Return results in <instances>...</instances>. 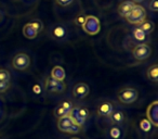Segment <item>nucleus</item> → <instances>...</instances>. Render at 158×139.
Here are the masks:
<instances>
[{"mask_svg":"<svg viewBox=\"0 0 158 139\" xmlns=\"http://www.w3.org/2000/svg\"><path fill=\"white\" fill-rule=\"evenodd\" d=\"M139 91L133 87H125L117 93V98L123 104H132L138 100Z\"/></svg>","mask_w":158,"mask_h":139,"instance_id":"obj_2","label":"nucleus"},{"mask_svg":"<svg viewBox=\"0 0 158 139\" xmlns=\"http://www.w3.org/2000/svg\"><path fill=\"white\" fill-rule=\"evenodd\" d=\"M51 35L54 39L60 40V41H64L68 36V31L66 28V26L62 24L54 25L51 29Z\"/></svg>","mask_w":158,"mask_h":139,"instance_id":"obj_9","label":"nucleus"},{"mask_svg":"<svg viewBox=\"0 0 158 139\" xmlns=\"http://www.w3.org/2000/svg\"><path fill=\"white\" fill-rule=\"evenodd\" d=\"M53 113H54V116H56L57 119L65 116V115H68V112L63 108V106H62L61 103H60L59 106L54 109V112H53Z\"/></svg>","mask_w":158,"mask_h":139,"instance_id":"obj_21","label":"nucleus"},{"mask_svg":"<svg viewBox=\"0 0 158 139\" xmlns=\"http://www.w3.org/2000/svg\"><path fill=\"white\" fill-rule=\"evenodd\" d=\"M132 2H142V1H144V0H131Z\"/></svg>","mask_w":158,"mask_h":139,"instance_id":"obj_31","label":"nucleus"},{"mask_svg":"<svg viewBox=\"0 0 158 139\" xmlns=\"http://www.w3.org/2000/svg\"><path fill=\"white\" fill-rule=\"evenodd\" d=\"M44 88H46V90L50 91V93H63V91H65L66 84L64 83V80L62 82V80H56L51 77H47Z\"/></svg>","mask_w":158,"mask_h":139,"instance_id":"obj_7","label":"nucleus"},{"mask_svg":"<svg viewBox=\"0 0 158 139\" xmlns=\"http://www.w3.org/2000/svg\"><path fill=\"white\" fill-rule=\"evenodd\" d=\"M89 93H90V88L85 83H78L75 85L73 89V95L77 99H85L89 95Z\"/></svg>","mask_w":158,"mask_h":139,"instance_id":"obj_10","label":"nucleus"},{"mask_svg":"<svg viewBox=\"0 0 158 139\" xmlns=\"http://www.w3.org/2000/svg\"><path fill=\"white\" fill-rule=\"evenodd\" d=\"M62 106H63V108L65 109L66 111L68 112V114H69V112H70V110L73 109V102L72 101H69V100H65V101H63L62 102Z\"/></svg>","mask_w":158,"mask_h":139,"instance_id":"obj_28","label":"nucleus"},{"mask_svg":"<svg viewBox=\"0 0 158 139\" xmlns=\"http://www.w3.org/2000/svg\"><path fill=\"white\" fill-rule=\"evenodd\" d=\"M108 136L110 139H121L123 136V128L119 127L118 125H113L108 130Z\"/></svg>","mask_w":158,"mask_h":139,"instance_id":"obj_17","label":"nucleus"},{"mask_svg":"<svg viewBox=\"0 0 158 139\" xmlns=\"http://www.w3.org/2000/svg\"><path fill=\"white\" fill-rule=\"evenodd\" d=\"M29 24L33 26V28L35 29L38 34L44 29V24H42V22L40 20H34V21H31V22H29Z\"/></svg>","mask_w":158,"mask_h":139,"instance_id":"obj_23","label":"nucleus"},{"mask_svg":"<svg viewBox=\"0 0 158 139\" xmlns=\"http://www.w3.org/2000/svg\"><path fill=\"white\" fill-rule=\"evenodd\" d=\"M72 139H79V138H76V137H75V138H72Z\"/></svg>","mask_w":158,"mask_h":139,"instance_id":"obj_34","label":"nucleus"},{"mask_svg":"<svg viewBox=\"0 0 158 139\" xmlns=\"http://www.w3.org/2000/svg\"><path fill=\"white\" fill-rule=\"evenodd\" d=\"M70 117L73 119V121L81 127L82 125H85V123L87 122L89 117V110L85 106H73V109L69 112Z\"/></svg>","mask_w":158,"mask_h":139,"instance_id":"obj_3","label":"nucleus"},{"mask_svg":"<svg viewBox=\"0 0 158 139\" xmlns=\"http://www.w3.org/2000/svg\"><path fill=\"white\" fill-rule=\"evenodd\" d=\"M134 5H135V3L132 2L131 0H126V1H123V2L118 6V9H117L119 15L123 16V18H126V16L128 15V13L132 10V8L134 7Z\"/></svg>","mask_w":158,"mask_h":139,"instance_id":"obj_13","label":"nucleus"},{"mask_svg":"<svg viewBox=\"0 0 158 139\" xmlns=\"http://www.w3.org/2000/svg\"><path fill=\"white\" fill-rule=\"evenodd\" d=\"M74 124H76V123L73 121L72 117H70L69 115H65V116L60 117L59 119V122H57V128L63 132H68L69 128L72 127Z\"/></svg>","mask_w":158,"mask_h":139,"instance_id":"obj_12","label":"nucleus"},{"mask_svg":"<svg viewBox=\"0 0 158 139\" xmlns=\"http://www.w3.org/2000/svg\"><path fill=\"white\" fill-rule=\"evenodd\" d=\"M132 54H133L134 59H136L138 61H144L151 57L152 48L147 44H139L133 48Z\"/></svg>","mask_w":158,"mask_h":139,"instance_id":"obj_6","label":"nucleus"},{"mask_svg":"<svg viewBox=\"0 0 158 139\" xmlns=\"http://www.w3.org/2000/svg\"><path fill=\"white\" fill-rule=\"evenodd\" d=\"M110 119L114 125H119L125 121V114L123 111L120 110H114L112 112V114L110 115Z\"/></svg>","mask_w":158,"mask_h":139,"instance_id":"obj_16","label":"nucleus"},{"mask_svg":"<svg viewBox=\"0 0 158 139\" xmlns=\"http://www.w3.org/2000/svg\"><path fill=\"white\" fill-rule=\"evenodd\" d=\"M152 126H153V125H152L151 122H149L147 119H141V122H140V128L143 130V132H151Z\"/></svg>","mask_w":158,"mask_h":139,"instance_id":"obj_22","label":"nucleus"},{"mask_svg":"<svg viewBox=\"0 0 158 139\" xmlns=\"http://www.w3.org/2000/svg\"><path fill=\"white\" fill-rule=\"evenodd\" d=\"M86 19H87L86 14H84V13L78 14V15L75 18V24L78 25V26H82L84 23H85V21H86Z\"/></svg>","mask_w":158,"mask_h":139,"instance_id":"obj_25","label":"nucleus"},{"mask_svg":"<svg viewBox=\"0 0 158 139\" xmlns=\"http://www.w3.org/2000/svg\"><path fill=\"white\" fill-rule=\"evenodd\" d=\"M55 1L61 7H68V6H70L74 2V0H55Z\"/></svg>","mask_w":158,"mask_h":139,"instance_id":"obj_29","label":"nucleus"},{"mask_svg":"<svg viewBox=\"0 0 158 139\" xmlns=\"http://www.w3.org/2000/svg\"><path fill=\"white\" fill-rule=\"evenodd\" d=\"M139 27H140V28L142 29L144 33L151 34L152 32L155 29V24H154L152 21H146V20H145L144 22H142L140 25H139Z\"/></svg>","mask_w":158,"mask_h":139,"instance_id":"obj_20","label":"nucleus"},{"mask_svg":"<svg viewBox=\"0 0 158 139\" xmlns=\"http://www.w3.org/2000/svg\"><path fill=\"white\" fill-rule=\"evenodd\" d=\"M132 36L136 41L141 42V44H145V41L148 40V34L144 33L140 27H135L132 31Z\"/></svg>","mask_w":158,"mask_h":139,"instance_id":"obj_15","label":"nucleus"},{"mask_svg":"<svg viewBox=\"0 0 158 139\" xmlns=\"http://www.w3.org/2000/svg\"><path fill=\"white\" fill-rule=\"evenodd\" d=\"M12 65L15 70L19 71H25L31 65V58L25 52H20L13 58L12 60Z\"/></svg>","mask_w":158,"mask_h":139,"instance_id":"obj_5","label":"nucleus"},{"mask_svg":"<svg viewBox=\"0 0 158 139\" xmlns=\"http://www.w3.org/2000/svg\"><path fill=\"white\" fill-rule=\"evenodd\" d=\"M146 117L155 127L158 126V101H154L147 106Z\"/></svg>","mask_w":158,"mask_h":139,"instance_id":"obj_8","label":"nucleus"},{"mask_svg":"<svg viewBox=\"0 0 158 139\" xmlns=\"http://www.w3.org/2000/svg\"><path fill=\"white\" fill-rule=\"evenodd\" d=\"M81 27L85 31V33H87L88 35L94 36L98 35L101 31V23H100V20L97 16L87 15L86 21H85L84 25Z\"/></svg>","mask_w":158,"mask_h":139,"instance_id":"obj_4","label":"nucleus"},{"mask_svg":"<svg viewBox=\"0 0 158 139\" xmlns=\"http://www.w3.org/2000/svg\"><path fill=\"white\" fill-rule=\"evenodd\" d=\"M2 19H3V13L0 11V21H2Z\"/></svg>","mask_w":158,"mask_h":139,"instance_id":"obj_32","label":"nucleus"},{"mask_svg":"<svg viewBox=\"0 0 158 139\" xmlns=\"http://www.w3.org/2000/svg\"><path fill=\"white\" fill-rule=\"evenodd\" d=\"M51 78L53 80H62L63 82L66 77V73H65V70H64L62 66H54L52 68V71H51Z\"/></svg>","mask_w":158,"mask_h":139,"instance_id":"obj_14","label":"nucleus"},{"mask_svg":"<svg viewBox=\"0 0 158 139\" xmlns=\"http://www.w3.org/2000/svg\"><path fill=\"white\" fill-rule=\"evenodd\" d=\"M24 1H27V2H29V1H33V0H24Z\"/></svg>","mask_w":158,"mask_h":139,"instance_id":"obj_33","label":"nucleus"},{"mask_svg":"<svg viewBox=\"0 0 158 139\" xmlns=\"http://www.w3.org/2000/svg\"><path fill=\"white\" fill-rule=\"evenodd\" d=\"M42 90H44V87L40 85V83H35L33 86V91L36 95H41Z\"/></svg>","mask_w":158,"mask_h":139,"instance_id":"obj_26","label":"nucleus"},{"mask_svg":"<svg viewBox=\"0 0 158 139\" xmlns=\"http://www.w3.org/2000/svg\"><path fill=\"white\" fill-rule=\"evenodd\" d=\"M23 35L26 38H28V39H34V38L37 37L38 33L33 28V26H31L29 23H27V24H25L24 27H23Z\"/></svg>","mask_w":158,"mask_h":139,"instance_id":"obj_19","label":"nucleus"},{"mask_svg":"<svg viewBox=\"0 0 158 139\" xmlns=\"http://www.w3.org/2000/svg\"><path fill=\"white\" fill-rule=\"evenodd\" d=\"M114 111V106L110 101H103L98 106L97 112L98 115L103 117H108Z\"/></svg>","mask_w":158,"mask_h":139,"instance_id":"obj_11","label":"nucleus"},{"mask_svg":"<svg viewBox=\"0 0 158 139\" xmlns=\"http://www.w3.org/2000/svg\"><path fill=\"white\" fill-rule=\"evenodd\" d=\"M11 75L6 68H0V82H9Z\"/></svg>","mask_w":158,"mask_h":139,"instance_id":"obj_24","label":"nucleus"},{"mask_svg":"<svg viewBox=\"0 0 158 139\" xmlns=\"http://www.w3.org/2000/svg\"><path fill=\"white\" fill-rule=\"evenodd\" d=\"M125 19L130 24L140 25L141 23L146 20V10L142 6L134 5V7L132 8V10L128 13V15Z\"/></svg>","mask_w":158,"mask_h":139,"instance_id":"obj_1","label":"nucleus"},{"mask_svg":"<svg viewBox=\"0 0 158 139\" xmlns=\"http://www.w3.org/2000/svg\"><path fill=\"white\" fill-rule=\"evenodd\" d=\"M147 78H148L149 80H152V82L154 83H157L158 82V65L157 64H153V65H151L148 68H147Z\"/></svg>","mask_w":158,"mask_h":139,"instance_id":"obj_18","label":"nucleus"},{"mask_svg":"<svg viewBox=\"0 0 158 139\" xmlns=\"http://www.w3.org/2000/svg\"><path fill=\"white\" fill-rule=\"evenodd\" d=\"M10 85L11 83L9 82H0V93H3L10 88Z\"/></svg>","mask_w":158,"mask_h":139,"instance_id":"obj_27","label":"nucleus"},{"mask_svg":"<svg viewBox=\"0 0 158 139\" xmlns=\"http://www.w3.org/2000/svg\"><path fill=\"white\" fill-rule=\"evenodd\" d=\"M149 10L153 12L158 11V0H151V2H149Z\"/></svg>","mask_w":158,"mask_h":139,"instance_id":"obj_30","label":"nucleus"}]
</instances>
